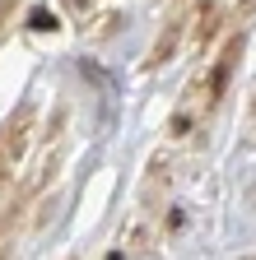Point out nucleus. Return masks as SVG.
<instances>
[{
  "instance_id": "f257e3e1",
  "label": "nucleus",
  "mask_w": 256,
  "mask_h": 260,
  "mask_svg": "<svg viewBox=\"0 0 256 260\" xmlns=\"http://www.w3.org/2000/svg\"><path fill=\"white\" fill-rule=\"evenodd\" d=\"M238 56H242V32H233L229 42H223V51L210 60V70H205V79H196V88H191V112H196L201 121L223 103V93H229V79H233V70H238Z\"/></svg>"
},
{
  "instance_id": "f03ea898",
  "label": "nucleus",
  "mask_w": 256,
  "mask_h": 260,
  "mask_svg": "<svg viewBox=\"0 0 256 260\" xmlns=\"http://www.w3.org/2000/svg\"><path fill=\"white\" fill-rule=\"evenodd\" d=\"M182 19H173L168 23V32H163V38H158V47H154V56H149V65H168L173 60V51H177V38H182Z\"/></svg>"
},
{
  "instance_id": "7ed1b4c3",
  "label": "nucleus",
  "mask_w": 256,
  "mask_h": 260,
  "mask_svg": "<svg viewBox=\"0 0 256 260\" xmlns=\"http://www.w3.org/2000/svg\"><path fill=\"white\" fill-rule=\"evenodd\" d=\"M56 19H47V10H33V28H51Z\"/></svg>"
},
{
  "instance_id": "20e7f679",
  "label": "nucleus",
  "mask_w": 256,
  "mask_h": 260,
  "mask_svg": "<svg viewBox=\"0 0 256 260\" xmlns=\"http://www.w3.org/2000/svg\"><path fill=\"white\" fill-rule=\"evenodd\" d=\"M70 5H75V10H84V0H70Z\"/></svg>"
},
{
  "instance_id": "39448f33",
  "label": "nucleus",
  "mask_w": 256,
  "mask_h": 260,
  "mask_svg": "<svg viewBox=\"0 0 256 260\" xmlns=\"http://www.w3.org/2000/svg\"><path fill=\"white\" fill-rule=\"evenodd\" d=\"M251 116H256V103H251Z\"/></svg>"
}]
</instances>
